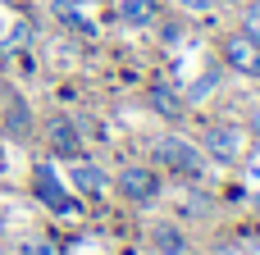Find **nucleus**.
<instances>
[{"instance_id": "nucleus-1", "label": "nucleus", "mask_w": 260, "mask_h": 255, "mask_svg": "<svg viewBox=\"0 0 260 255\" xmlns=\"http://www.w3.org/2000/svg\"><path fill=\"white\" fill-rule=\"evenodd\" d=\"M155 164H165V169H174L183 178H197L201 173V151L187 146L183 137H160L155 141Z\"/></svg>"}, {"instance_id": "nucleus-2", "label": "nucleus", "mask_w": 260, "mask_h": 255, "mask_svg": "<svg viewBox=\"0 0 260 255\" xmlns=\"http://www.w3.org/2000/svg\"><path fill=\"white\" fill-rule=\"evenodd\" d=\"M32 187H37V201H41L46 210H55V214H78V201L64 192V183L55 178V169H50V164H37Z\"/></svg>"}, {"instance_id": "nucleus-3", "label": "nucleus", "mask_w": 260, "mask_h": 255, "mask_svg": "<svg viewBox=\"0 0 260 255\" xmlns=\"http://www.w3.org/2000/svg\"><path fill=\"white\" fill-rule=\"evenodd\" d=\"M119 192L128 196V201H155L160 196V173L155 169H146V164H128V169H119Z\"/></svg>"}, {"instance_id": "nucleus-4", "label": "nucleus", "mask_w": 260, "mask_h": 255, "mask_svg": "<svg viewBox=\"0 0 260 255\" xmlns=\"http://www.w3.org/2000/svg\"><path fill=\"white\" fill-rule=\"evenodd\" d=\"M224 59H229V68H238L247 78H260V41H251L247 32H233L224 41Z\"/></svg>"}, {"instance_id": "nucleus-5", "label": "nucleus", "mask_w": 260, "mask_h": 255, "mask_svg": "<svg viewBox=\"0 0 260 255\" xmlns=\"http://www.w3.org/2000/svg\"><path fill=\"white\" fill-rule=\"evenodd\" d=\"M206 151L215 155V160H238L242 151H247V137L238 132V128H229V123H215V128H206Z\"/></svg>"}, {"instance_id": "nucleus-6", "label": "nucleus", "mask_w": 260, "mask_h": 255, "mask_svg": "<svg viewBox=\"0 0 260 255\" xmlns=\"http://www.w3.org/2000/svg\"><path fill=\"white\" fill-rule=\"evenodd\" d=\"M46 137H50L55 155H69V160H73V155L82 151V132H78V123H73V119H50Z\"/></svg>"}, {"instance_id": "nucleus-7", "label": "nucleus", "mask_w": 260, "mask_h": 255, "mask_svg": "<svg viewBox=\"0 0 260 255\" xmlns=\"http://www.w3.org/2000/svg\"><path fill=\"white\" fill-rule=\"evenodd\" d=\"M69 178H73V187L87 192V196H101V192H105V169L91 164V160H78V155H73V173H69Z\"/></svg>"}, {"instance_id": "nucleus-8", "label": "nucleus", "mask_w": 260, "mask_h": 255, "mask_svg": "<svg viewBox=\"0 0 260 255\" xmlns=\"http://www.w3.org/2000/svg\"><path fill=\"white\" fill-rule=\"evenodd\" d=\"M55 14H59L73 32H82V37H91V32H96V18H91V9H87L82 0H55Z\"/></svg>"}, {"instance_id": "nucleus-9", "label": "nucleus", "mask_w": 260, "mask_h": 255, "mask_svg": "<svg viewBox=\"0 0 260 255\" xmlns=\"http://www.w3.org/2000/svg\"><path fill=\"white\" fill-rule=\"evenodd\" d=\"M155 14H160L155 0H119V18H123L128 27H146V23H155Z\"/></svg>"}, {"instance_id": "nucleus-10", "label": "nucleus", "mask_w": 260, "mask_h": 255, "mask_svg": "<svg viewBox=\"0 0 260 255\" xmlns=\"http://www.w3.org/2000/svg\"><path fill=\"white\" fill-rule=\"evenodd\" d=\"M151 105H155L160 114H169V119H178V114H183V105L174 100V91H169V87H155V91H151Z\"/></svg>"}, {"instance_id": "nucleus-11", "label": "nucleus", "mask_w": 260, "mask_h": 255, "mask_svg": "<svg viewBox=\"0 0 260 255\" xmlns=\"http://www.w3.org/2000/svg\"><path fill=\"white\" fill-rule=\"evenodd\" d=\"M151 237H155V246H160V251H183V237H178V228H169V224H155V233H151Z\"/></svg>"}, {"instance_id": "nucleus-12", "label": "nucleus", "mask_w": 260, "mask_h": 255, "mask_svg": "<svg viewBox=\"0 0 260 255\" xmlns=\"http://www.w3.org/2000/svg\"><path fill=\"white\" fill-rule=\"evenodd\" d=\"M18 255H59V246L46 242V237H27V242L18 246Z\"/></svg>"}, {"instance_id": "nucleus-13", "label": "nucleus", "mask_w": 260, "mask_h": 255, "mask_svg": "<svg viewBox=\"0 0 260 255\" xmlns=\"http://www.w3.org/2000/svg\"><path fill=\"white\" fill-rule=\"evenodd\" d=\"M242 32H247L251 41H260V5H251V9L242 14Z\"/></svg>"}, {"instance_id": "nucleus-14", "label": "nucleus", "mask_w": 260, "mask_h": 255, "mask_svg": "<svg viewBox=\"0 0 260 255\" xmlns=\"http://www.w3.org/2000/svg\"><path fill=\"white\" fill-rule=\"evenodd\" d=\"M174 5H183V9H192V14H210V9H215V0H174Z\"/></svg>"}, {"instance_id": "nucleus-15", "label": "nucleus", "mask_w": 260, "mask_h": 255, "mask_svg": "<svg viewBox=\"0 0 260 255\" xmlns=\"http://www.w3.org/2000/svg\"><path fill=\"white\" fill-rule=\"evenodd\" d=\"M251 132L260 137V105H256V114H251Z\"/></svg>"}]
</instances>
